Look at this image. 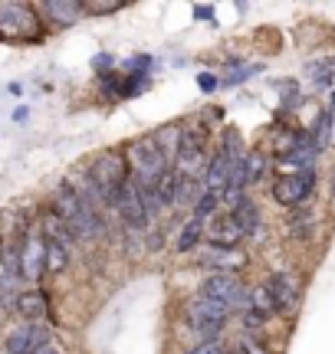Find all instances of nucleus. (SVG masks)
<instances>
[{"instance_id":"f257e3e1","label":"nucleus","mask_w":335,"mask_h":354,"mask_svg":"<svg viewBox=\"0 0 335 354\" xmlns=\"http://www.w3.org/2000/svg\"><path fill=\"white\" fill-rule=\"evenodd\" d=\"M50 207L60 214L76 243H96L105 236V220L102 214L89 203V197L73 184V180H60L50 194Z\"/></svg>"},{"instance_id":"f03ea898","label":"nucleus","mask_w":335,"mask_h":354,"mask_svg":"<svg viewBox=\"0 0 335 354\" xmlns=\"http://www.w3.org/2000/svg\"><path fill=\"white\" fill-rule=\"evenodd\" d=\"M181 322H184V331H188L194 338V344H197V342H207V338H224V331H227V325L233 322V315L224 305L210 302V299L194 292L191 299L181 305Z\"/></svg>"},{"instance_id":"7ed1b4c3","label":"nucleus","mask_w":335,"mask_h":354,"mask_svg":"<svg viewBox=\"0 0 335 354\" xmlns=\"http://www.w3.org/2000/svg\"><path fill=\"white\" fill-rule=\"evenodd\" d=\"M43 39H46V26L33 3H13V0L0 3V43L26 46V43H43Z\"/></svg>"},{"instance_id":"20e7f679","label":"nucleus","mask_w":335,"mask_h":354,"mask_svg":"<svg viewBox=\"0 0 335 354\" xmlns=\"http://www.w3.org/2000/svg\"><path fill=\"white\" fill-rule=\"evenodd\" d=\"M207 158H210V122L207 118H188L181 122V141L174 151V171L197 177V171H204Z\"/></svg>"},{"instance_id":"39448f33","label":"nucleus","mask_w":335,"mask_h":354,"mask_svg":"<svg viewBox=\"0 0 335 354\" xmlns=\"http://www.w3.org/2000/svg\"><path fill=\"white\" fill-rule=\"evenodd\" d=\"M86 177H89L92 187L105 197L109 210H112L116 194L132 180L129 161H125V148H105L102 154H96V158L89 161V167H86Z\"/></svg>"},{"instance_id":"423d86ee","label":"nucleus","mask_w":335,"mask_h":354,"mask_svg":"<svg viewBox=\"0 0 335 354\" xmlns=\"http://www.w3.org/2000/svg\"><path fill=\"white\" fill-rule=\"evenodd\" d=\"M125 161H129L132 177H135V180H148V184L158 180V177L171 167V158H168L165 148L158 145L155 131L132 138L129 145H125Z\"/></svg>"},{"instance_id":"0eeeda50","label":"nucleus","mask_w":335,"mask_h":354,"mask_svg":"<svg viewBox=\"0 0 335 354\" xmlns=\"http://www.w3.org/2000/svg\"><path fill=\"white\" fill-rule=\"evenodd\" d=\"M197 295L224 305L230 315H244L246 308H250V282H244V276L207 272V276L197 282Z\"/></svg>"},{"instance_id":"6e6552de","label":"nucleus","mask_w":335,"mask_h":354,"mask_svg":"<svg viewBox=\"0 0 335 354\" xmlns=\"http://www.w3.org/2000/svg\"><path fill=\"white\" fill-rule=\"evenodd\" d=\"M316 180H319L316 167H309V171H293V174H280L270 184L273 203L283 207V210H296V207H302V203L312 197Z\"/></svg>"},{"instance_id":"1a4fd4ad","label":"nucleus","mask_w":335,"mask_h":354,"mask_svg":"<svg viewBox=\"0 0 335 354\" xmlns=\"http://www.w3.org/2000/svg\"><path fill=\"white\" fill-rule=\"evenodd\" d=\"M263 286L270 289V299L276 305V318H293L302 305V279L293 269H273L263 279Z\"/></svg>"},{"instance_id":"9d476101","label":"nucleus","mask_w":335,"mask_h":354,"mask_svg":"<svg viewBox=\"0 0 335 354\" xmlns=\"http://www.w3.org/2000/svg\"><path fill=\"white\" fill-rule=\"evenodd\" d=\"M20 272L26 286H39V279L46 276V236L37 223L20 233Z\"/></svg>"},{"instance_id":"9b49d317","label":"nucleus","mask_w":335,"mask_h":354,"mask_svg":"<svg viewBox=\"0 0 335 354\" xmlns=\"http://www.w3.org/2000/svg\"><path fill=\"white\" fill-rule=\"evenodd\" d=\"M112 214L122 220L125 233H148V230H152V220H148V214H145V207H142V194H138L135 177H132L129 184L116 194V201H112Z\"/></svg>"},{"instance_id":"f8f14e48","label":"nucleus","mask_w":335,"mask_h":354,"mask_svg":"<svg viewBox=\"0 0 335 354\" xmlns=\"http://www.w3.org/2000/svg\"><path fill=\"white\" fill-rule=\"evenodd\" d=\"M194 263L204 272H227V276H244V269L250 266V253L244 246L240 250H224V246H201V253Z\"/></svg>"},{"instance_id":"ddd939ff","label":"nucleus","mask_w":335,"mask_h":354,"mask_svg":"<svg viewBox=\"0 0 335 354\" xmlns=\"http://www.w3.org/2000/svg\"><path fill=\"white\" fill-rule=\"evenodd\" d=\"M10 312L20 315V322H46L53 312V295L43 286H24V289L13 295V305Z\"/></svg>"},{"instance_id":"4468645a","label":"nucleus","mask_w":335,"mask_h":354,"mask_svg":"<svg viewBox=\"0 0 335 354\" xmlns=\"http://www.w3.org/2000/svg\"><path fill=\"white\" fill-rule=\"evenodd\" d=\"M53 342L50 338V328H46V322H20L17 328L7 331V338H3V354H33L39 344Z\"/></svg>"},{"instance_id":"2eb2a0df","label":"nucleus","mask_w":335,"mask_h":354,"mask_svg":"<svg viewBox=\"0 0 335 354\" xmlns=\"http://www.w3.org/2000/svg\"><path fill=\"white\" fill-rule=\"evenodd\" d=\"M204 243L207 246H224V250H240V246L246 243V233L237 227V220H233L227 210H220L217 216L207 220Z\"/></svg>"},{"instance_id":"dca6fc26","label":"nucleus","mask_w":335,"mask_h":354,"mask_svg":"<svg viewBox=\"0 0 335 354\" xmlns=\"http://www.w3.org/2000/svg\"><path fill=\"white\" fill-rule=\"evenodd\" d=\"M39 13V20L46 30H69V26H76L82 20V7H79V0H37L33 3Z\"/></svg>"},{"instance_id":"f3484780","label":"nucleus","mask_w":335,"mask_h":354,"mask_svg":"<svg viewBox=\"0 0 335 354\" xmlns=\"http://www.w3.org/2000/svg\"><path fill=\"white\" fill-rule=\"evenodd\" d=\"M227 214L237 220V227L246 233V240H257L263 236V216H260V203L244 194V197H237L233 203H227Z\"/></svg>"},{"instance_id":"a211bd4d","label":"nucleus","mask_w":335,"mask_h":354,"mask_svg":"<svg viewBox=\"0 0 335 354\" xmlns=\"http://www.w3.org/2000/svg\"><path fill=\"white\" fill-rule=\"evenodd\" d=\"M204 220H197V216H188V220H181L178 230H174V253L184 256V253H194V250H201L204 246Z\"/></svg>"},{"instance_id":"6ab92c4d","label":"nucleus","mask_w":335,"mask_h":354,"mask_svg":"<svg viewBox=\"0 0 335 354\" xmlns=\"http://www.w3.org/2000/svg\"><path fill=\"white\" fill-rule=\"evenodd\" d=\"M332 131H335V115L329 112V109H319L316 112V118H312V125L306 128V135H309L312 148L323 154L329 145H332Z\"/></svg>"},{"instance_id":"aec40b11","label":"nucleus","mask_w":335,"mask_h":354,"mask_svg":"<svg viewBox=\"0 0 335 354\" xmlns=\"http://www.w3.org/2000/svg\"><path fill=\"white\" fill-rule=\"evenodd\" d=\"M178 180H181V171H174V167H168L158 180H152L155 197H158V203H161V210H165V214H171V210H174V203H178Z\"/></svg>"},{"instance_id":"412c9836","label":"nucleus","mask_w":335,"mask_h":354,"mask_svg":"<svg viewBox=\"0 0 335 354\" xmlns=\"http://www.w3.org/2000/svg\"><path fill=\"white\" fill-rule=\"evenodd\" d=\"M306 79L312 88H329L335 82V56H316L306 63Z\"/></svg>"},{"instance_id":"4be33fe9","label":"nucleus","mask_w":335,"mask_h":354,"mask_svg":"<svg viewBox=\"0 0 335 354\" xmlns=\"http://www.w3.org/2000/svg\"><path fill=\"white\" fill-rule=\"evenodd\" d=\"M217 151L227 158V161H240L246 154V145H244V135L237 125H224L220 128V141H217Z\"/></svg>"},{"instance_id":"5701e85b","label":"nucleus","mask_w":335,"mask_h":354,"mask_svg":"<svg viewBox=\"0 0 335 354\" xmlns=\"http://www.w3.org/2000/svg\"><path fill=\"white\" fill-rule=\"evenodd\" d=\"M286 233L296 236V240L316 233V210H312V207H296V210H289V216H286Z\"/></svg>"},{"instance_id":"b1692460","label":"nucleus","mask_w":335,"mask_h":354,"mask_svg":"<svg viewBox=\"0 0 335 354\" xmlns=\"http://www.w3.org/2000/svg\"><path fill=\"white\" fill-rule=\"evenodd\" d=\"M73 266V250H66L63 243L46 240V276H63Z\"/></svg>"},{"instance_id":"393cba45","label":"nucleus","mask_w":335,"mask_h":354,"mask_svg":"<svg viewBox=\"0 0 335 354\" xmlns=\"http://www.w3.org/2000/svg\"><path fill=\"white\" fill-rule=\"evenodd\" d=\"M246 312H257V315L266 318V322L276 318V305H273L270 289H266L263 282H253V286H250V308H246Z\"/></svg>"},{"instance_id":"a878e982","label":"nucleus","mask_w":335,"mask_h":354,"mask_svg":"<svg viewBox=\"0 0 335 354\" xmlns=\"http://www.w3.org/2000/svg\"><path fill=\"white\" fill-rule=\"evenodd\" d=\"M244 171H246V184H250V187L260 184V180L266 177V171H270V154H263L260 148L246 151L244 154Z\"/></svg>"},{"instance_id":"bb28decb","label":"nucleus","mask_w":335,"mask_h":354,"mask_svg":"<svg viewBox=\"0 0 335 354\" xmlns=\"http://www.w3.org/2000/svg\"><path fill=\"white\" fill-rule=\"evenodd\" d=\"M220 207H224V197H220V190H201V197L194 201L191 207V216H197V220H210V216L220 214Z\"/></svg>"},{"instance_id":"cd10ccee","label":"nucleus","mask_w":335,"mask_h":354,"mask_svg":"<svg viewBox=\"0 0 335 354\" xmlns=\"http://www.w3.org/2000/svg\"><path fill=\"white\" fill-rule=\"evenodd\" d=\"M148 86H152V76H142V73H125V76H122V88H118V102L138 99L142 92H148Z\"/></svg>"},{"instance_id":"c85d7f7f","label":"nucleus","mask_w":335,"mask_h":354,"mask_svg":"<svg viewBox=\"0 0 335 354\" xmlns=\"http://www.w3.org/2000/svg\"><path fill=\"white\" fill-rule=\"evenodd\" d=\"M201 180L191 174H181L178 180V203H174V210H181V207H194V201L201 197Z\"/></svg>"},{"instance_id":"c756f323","label":"nucleus","mask_w":335,"mask_h":354,"mask_svg":"<svg viewBox=\"0 0 335 354\" xmlns=\"http://www.w3.org/2000/svg\"><path fill=\"white\" fill-rule=\"evenodd\" d=\"M79 7H82V17H112L125 10L122 0H79Z\"/></svg>"},{"instance_id":"7c9ffc66","label":"nucleus","mask_w":335,"mask_h":354,"mask_svg":"<svg viewBox=\"0 0 335 354\" xmlns=\"http://www.w3.org/2000/svg\"><path fill=\"white\" fill-rule=\"evenodd\" d=\"M257 73H263V66H260V63H253V66H237V69H233V73H230L227 79H220V86H224V88L244 86L246 79H250V76H257Z\"/></svg>"},{"instance_id":"2f4dec72","label":"nucleus","mask_w":335,"mask_h":354,"mask_svg":"<svg viewBox=\"0 0 335 354\" xmlns=\"http://www.w3.org/2000/svg\"><path fill=\"white\" fill-rule=\"evenodd\" d=\"M184 354H230V344L224 342V338H207V342L191 344Z\"/></svg>"},{"instance_id":"473e14b6","label":"nucleus","mask_w":335,"mask_h":354,"mask_svg":"<svg viewBox=\"0 0 335 354\" xmlns=\"http://www.w3.org/2000/svg\"><path fill=\"white\" fill-rule=\"evenodd\" d=\"M230 354H270V351L263 348L260 338H253V335H240V338L230 344Z\"/></svg>"},{"instance_id":"72a5a7b5","label":"nucleus","mask_w":335,"mask_h":354,"mask_svg":"<svg viewBox=\"0 0 335 354\" xmlns=\"http://www.w3.org/2000/svg\"><path fill=\"white\" fill-rule=\"evenodd\" d=\"M96 86H99V92L102 95H109V99H118V88H122V73H105V76H96Z\"/></svg>"},{"instance_id":"f704fd0d","label":"nucleus","mask_w":335,"mask_h":354,"mask_svg":"<svg viewBox=\"0 0 335 354\" xmlns=\"http://www.w3.org/2000/svg\"><path fill=\"white\" fill-rule=\"evenodd\" d=\"M125 69H129V73L152 76V73H155V59H152L148 53H135V56H129V59H125Z\"/></svg>"},{"instance_id":"c9c22d12","label":"nucleus","mask_w":335,"mask_h":354,"mask_svg":"<svg viewBox=\"0 0 335 354\" xmlns=\"http://www.w3.org/2000/svg\"><path fill=\"white\" fill-rule=\"evenodd\" d=\"M197 88H201V92H204V95H214V92H217L220 88V79H217V73H197Z\"/></svg>"},{"instance_id":"e433bc0d","label":"nucleus","mask_w":335,"mask_h":354,"mask_svg":"<svg viewBox=\"0 0 335 354\" xmlns=\"http://www.w3.org/2000/svg\"><path fill=\"white\" fill-rule=\"evenodd\" d=\"M112 66H116V56H112V53H96V56H92V69H96V76L112 73Z\"/></svg>"},{"instance_id":"4c0bfd02","label":"nucleus","mask_w":335,"mask_h":354,"mask_svg":"<svg viewBox=\"0 0 335 354\" xmlns=\"http://www.w3.org/2000/svg\"><path fill=\"white\" fill-rule=\"evenodd\" d=\"M194 20H201V24H217V13H214V7H207V3H197L194 7Z\"/></svg>"},{"instance_id":"58836bf2","label":"nucleus","mask_w":335,"mask_h":354,"mask_svg":"<svg viewBox=\"0 0 335 354\" xmlns=\"http://www.w3.org/2000/svg\"><path fill=\"white\" fill-rule=\"evenodd\" d=\"M33 354H66V351H63V348H60L56 342H46V344H39Z\"/></svg>"},{"instance_id":"ea45409f","label":"nucleus","mask_w":335,"mask_h":354,"mask_svg":"<svg viewBox=\"0 0 335 354\" xmlns=\"http://www.w3.org/2000/svg\"><path fill=\"white\" fill-rule=\"evenodd\" d=\"M26 118H30V109H26V105H17V109H13V122H26Z\"/></svg>"},{"instance_id":"a19ab883","label":"nucleus","mask_w":335,"mask_h":354,"mask_svg":"<svg viewBox=\"0 0 335 354\" xmlns=\"http://www.w3.org/2000/svg\"><path fill=\"white\" fill-rule=\"evenodd\" d=\"M329 203H332V210H335V165L329 171Z\"/></svg>"},{"instance_id":"79ce46f5","label":"nucleus","mask_w":335,"mask_h":354,"mask_svg":"<svg viewBox=\"0 0 335 354\" xmlns=\"http://www.w3.org/2000/svg\"><path fill=\"white\" fill-rule=\"evenodd\" d=\"M325 109H329V112L335 115V92H332V95H329V105H325Z\"/></svg>"},{"instance_id":"37998d69","label":"nucleus","mask_w":335,"mask_h":354,"mask_svg":"<svg viewBox=\"0 0 335 354\" xmlns=\"http://www.w3.org/2000/svg\"><path fill=\"white\" fill-rule=\"evenodd\" d=\"M332 145H335V131H332Z\"/></svg>"},{"instance_id":"c03bdc74","label":"nucleus","mask_w":335,"mask_h":354,"mask_svg":"<svg viewBox=\"0 0 335 354\" xmlns=\"http://www.w3.org/2000/svg\"><path fill=\"white\" fill-rule=\"evenodd\" d=\"M0 246H3V240H0Z\"/></svg>"}]
</instances>
